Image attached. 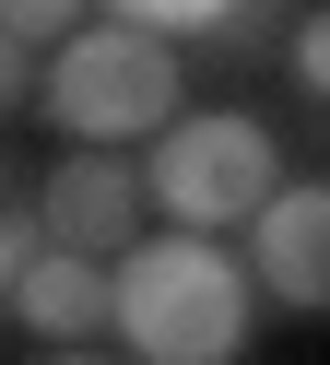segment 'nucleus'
Segmentation results:
<instances>
[{
  "mask_svg": "<svg viewBox=\"0 0 330 365\" xmlns=\"http://www.w3.org/2000/svg\"><path fill=\"white\" fill-rule=\"evenodd\" d=\"M248 271H259L271 307L330 318V189H319V177H283V189H271V212L248 224Z\"/></svg>",
  "mask_w": 330,
  "mask_h": 365,
  "instance_id": "39448f33",
  "label": "nucleus"
},
{
  "mask_svg": "<svg viewBox=\"0 0 330 365\" xmlns=\"http://www.w3.org/2000/svg\"><path fill=\"white\" fill-rule=\"evenodd\" d=\"M36 365H106V354H83V341H71V354H36Z\"/></svg>",
  "mask_w": 330,
  "mask_h": 365,
  "instance_id": "f8f14e48",
  "label": "nucleus"
},
{
  "mask_svg": "<svg viewBox=\"0 0 330 365\" xmlns=\"http://www.w3.org/2000/svg\"><path fill=\"white\" fill-rule=\"evenodd\" d=\"M141 200H154V177H141L130 153H59L47 189H36V224H47V247L130 259V247H141Z\"/></svg>",
  "mask_w": 330,
  "mask_h": 365,
  "instance_id": "20e7f679",
  "label": "nucleus"
},
{
  "mask_svg": "<svg viewBox=\"0 0 330 365\" xmlns=\"http://www.w3.org/2000/svg\"><path fill=\"white\" fill-rule=\"evenodd\" d=\"M106 24H141V36H259V0H106Z\"/></svg>",
  "mask_w": 330,
  "mask_h": 365,
  "instance_id": "0eeeda50",
  "label": "nucleus"
},
{
  "mask_svg": "<svg viewBox=\"0 0 330 365\" xmlns=\"http://www.w3.org/2000/svg\"><path fill=\"white\" fill-rule=\"evenodd\" d=\"M36 83H47V59L24 48V36H0V118H12V106H36Z\"/></svg>",
  "mask_w": 330,
  "mask_h": 365,
  "instance_id": "9b49d317",
  "label": "nucleus"
},
{
  "mask_svg": "<svg viewBox=\"0 0 330 365\" xmlns=\"http://www.w3.org/2000/svg\"><path fill=\"white\" fill-rule=\"evenodd\" d=\"M36 106L71 130V153H118V142H165L189 118L177 106V48L141 24H83L71 48H47Z\"/></svg>",
  "mask_w": 330,
  "mask_h": 365,
  "instance_id": "f03ea898",
  "label": "nucleus"
},
{
  "mask_svg": "<svg viewBox=\"0 0 330 365\" xmlns=\"http://www.w3.org/2000/svg\"><path fill=\"white\" fill-rule=\"evenodd\" d=\"M154 212L177 224V236H224V224H259L271 212V189H283V153H271V130L248 118V106H201V118H177L154 142Z\"/></svg>",
  "mask_w": 330,
  "mask_h": 365,
  "instance_id": "7ed1b4c3",
  "label": "nucleus"
},
{
  "mask_svg": "<svg viewBox=\"0 0 330 365\" xmlns=\"http://www.w3.org/2000/svg\"><path fill=\"white\" fill-rule=\"evenodd\" d=\"M12 318H24V330L47 341V354H71V341H94V330H118V259H83V247H47V259L24 271Z\"/></svg>",
  "mask_w": 330,
  "mask_h": 365,
  "instance_id": "423d86ee",
  "label": "nucleus"
},
{
  "mask_svg": "<svg viewBox=\"0 0 330 365\" xmlns=\"http://www.w3.org/2000/svg\"><path fill=\"white\" fill-rule=\"evenodd\" d=\"M283 59H295V83H306V95L330 106V12H306V24H295V48H283Z\"/></svg>",
  "mask_w": 330,
  "mask_h": 365,
  "instance_id": "9d476101",
  "label": "nucleus"
},
{
  "mask_svg": "<svg viewBox=\"0 0 330 365\" xmlns=\"http://www.w3.org/2000/svg\"><path fill=\"white\" fill-rule=\"evenodd\" d=\"M83 12H94V0H0V36H24V48H71V36H83Z\"/></svg>",
  "mask_w": 330,
  "mask_h": 365,
  "instance_id": "6e6552de",
  "label": "nucleus"
},
{
  "mask_svg": "<svg viewBox=\"0 0 330 365\" xmlns=\"http://www.w3.org/2000/svg\"><path fill=\"white\" fill-rule=\"evenodd\" d=\"M259 318V271L212 236H141L118 259V341L141 365H236Z\"/></svg>",
  "mask_w": 330,
  "mask_h": 365,
  "instance_id": "f257e3e1",
  "label": "nucleus"
},
{
  "mask_svg": "<svg viewBox=\"0 0 330 365\" xmlns=\"http://www.w3.org/2000/svg\"><path fill=\"white\" fill-rule=\"evenodd\" d=\"M36 259H47V224H36V212H0V307L24 294V271H36Z\"/></svg>",
  "mask_w": 330,
  "mask_h": 365,
  "instance_id": "1a4fd4ad",
  "label": "nucleus"
}]
</instances>
